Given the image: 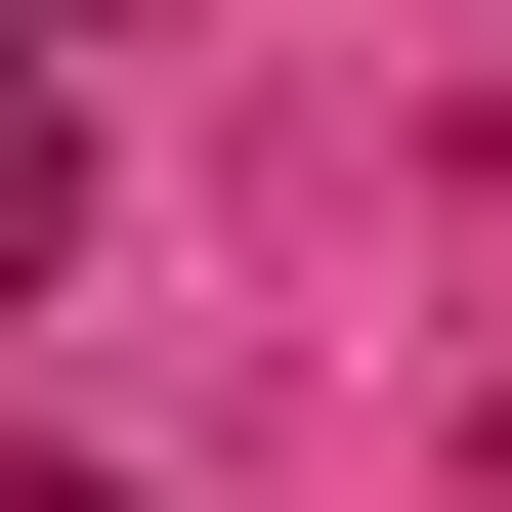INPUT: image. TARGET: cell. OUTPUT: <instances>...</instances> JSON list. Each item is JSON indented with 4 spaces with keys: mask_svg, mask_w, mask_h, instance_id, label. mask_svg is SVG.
Listing matches in <instances>:
<instances>
[{
    "mask_svg": "<svg viewBox=\"0 0 512 512\" xmlns=\"http://www.w3.org/2000/svg\"><path fill=\"white\" fill-rule=\"evenodd\" d=\"M0 299H86V86H0Z\"/></svg>",
    "mask_w": 512,
    "mask_h": 512,
    "instance_id": "cell-1",
    "label": "cell"
},
{
    "mask_svg": "<svg viewBox=\"0 0 512 512\" xmlns=\"http://www.w3.org/2000/svg\"><path fill=\"white\" fill-rule=\"evenodd\" d=\"M0 86H86V0H0Z\"/></svg>",
    "mask_w": 512,
    "mask_h": 512,
    "instance_id": "cell-2",
    "label": "cell"
}]
</instances>
